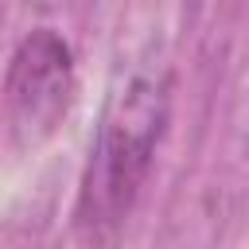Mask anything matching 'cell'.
Masks as SVG:
<instances>
[{"mask_svg": "<svg viewBox=\"0 0 249 249\" xmlns=\"http://www.w3.org/2000/svg\"><path fill=\"white\" fill-rule=\"evenodd\" d=\"M163 117L167 93L152 74H132L109 97L78 198V230L89 245L109 249L121 241V230L152 171Z\"/></svg>", "mask_w": 249, "mask_h": 249, "instance_id": "cell-1", "label": "cell"}, {"mask_svg": "<svg viewBox=\"0 0 249 249\" xmlns=\"http://www.w3.org/2000/svg\"><path fill=\"white\" fill-rule=\"evenodd\" d=\"M74 93V58L58 31L39 27L31 31L8 66L4 109H8V136L12 144H39L54 132L58 117L66 113Z\"/></svg>", "mask_w": 249, "mask_h": 249, "instance_id": "cell-2", "label": "cell"}]
</instances>
